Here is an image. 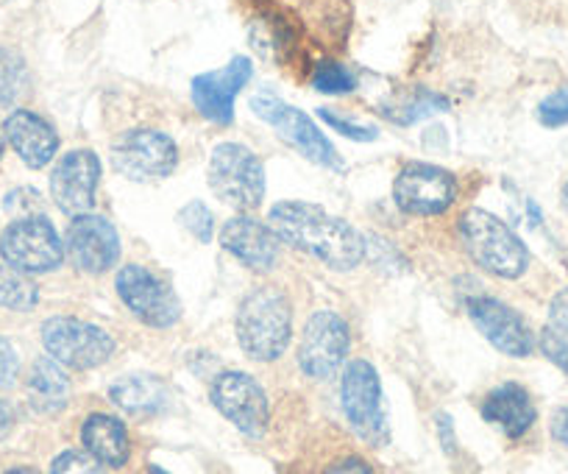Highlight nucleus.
I'll use <instances>...</instances> for the list:
<instances>
[{"instance_id": "nucleus-1", "label": "nucleus", "mask_w": 568, "mask_h": 474, "mask_svg": "<svg viewBox=\"0 0 568 474\" xmlns=\"http://www.w3.org/2000/svg\"><path fill=\"white\" fill-rule=\"evenodd\" d=\"M267 226L278 234L284 246L310 254L335 271L357 269L365 258L363 234L318 204L282 201L267 215Z\"/></svg>"}, {"instance_id": "nucleus-2", "label": "nucleus", "mask_w": 568, "mask_h": 474, "mask_svg": "<svg viewBox=\"0 0 568 474\" xmlns=\"http://www.w3.org/2000/svg\"><path fill=\"white\" fill-rule=\"evenodd\" d=\"M234 330L248 357L260 363L278 361L293 335L291 302L276 288H254L240 302Z\"/></svg>"}, {"instance_id": "nucleus-3", "label": "nucleus", "mask_w": 568, "mask_h": 474, "mask_svg": "<svg viewBox=\"0 0 568 474\" xmlns=\"http://www.w3.org/2000/svg\"><path fill=\"white\" fill-rule=\"evenodd\" d=\"M460 241L468 258L499 280H518L527 271V246L494 212L468 210L460 218Z\"/></svg>"}, {"instance_id": "nucleus-4", "label": "nucleus", "mask_w": 568, "mask_h": 474, "mask_svg": "<svg viewBox=\"0 0 568 474\" xmlns=\"http://www.w3.org/2000/svg\"><path fill=\"white\" fill-rule=\"evenodd\" d=\"M248 107L260 121H265L284 143L293 145L310 162H315L321 168H332V171H343V157L337 154L335 145L315 127V121L307 112L291 107V103H284L273 92H256L248 101Z\"/></svg>"}, {"instance_id": "nucleus-5", "label": "nucleus", "mask_w": 568, "mask_h": 474, "mask_svg": "<svg viewBox=\"0 0 568 474\" xmlns=\"http://www.w3.org/2000/svg\"><path fill=\"white\" fill-rule=\"evenodd\" d=\"M210 188L234 210H256L265 199V168L251 149L221 143L210 157Z\"/></svg>"}, {"instance_id": "nucleus-6", "label": "nucleus", "mask_w": 568, "mask_h": 474, "mask_svg": "<svg viewBox=\"0 0 568 474\" xmlns=\"http://www.w3.org/2000/svg\"><path fill=\"white\" fill-rule=\"evenodd\" d=\"M341 402L354 433L371 446H382L390 435L387 430L385 396L376 369L368 361H352L343 372Z\"/></svg>"}, {"instance_id": "nucleus-7", "label": "nucleus", "mask_w": 568, "mask_h": 474, "mask_svg": "<svg viewBox=\"0 0 568 474\" xmlns=\"http://www.w3.org/2000/svg\"><path fill=\"white\" fill-rule=\"evenodd\" d=\"M42 346L59 366L79 372L103 366L114 352V341L106 330L70 315H57L42 324Z\"/></svg>"}, {"instance_id": "nucleus-8", "label": "nucleus", "mask_w": 568, "mask_h": 474, "mask_svg": "<svg viewBox=\"0 0 568 474\" xmlns=\"http://www.w3.org/2000/svg\"><path fill=\"white\" fill-rule=\"evenodd\" d=\"M0 258L23 274H45L62 265L64 243L45 215L18 218L0 234Z\"/></svg>"}, {"instance_id": "nucleus-9", "label": "nucleus", "mask_w": 568, "mask_h": 474, "mask_svg": "<svg viewBox=\"0 0 568 474\" xmlns=\"http://www.w3.org/2000/svg\"><path fill=\"white\" fill-rule=\"evenodd\" d=\"M179 149L168 134L156 129H134L114 140L112 165L131 182H154L176 171Z\"/></svg>"}, {"instance_id": "nucleus-10", "label": "nucleus", "mask_w": 568, "mask_h": 474, "mask_svg": "<svg viewBox=\"0 0 568 474\" xmlns=\"http://www.w3.org/2000/svg\"><path fill=\"white\" fill-rule=\"evenodd\" d=\"M114 288H118L120 302L142 324L165 330L182 319V304H179L176 293L154 271L142 269V265H125V269H120Z\"/></svg>"}, {"instance_id": "nucleus-11", "label": "nucleus", "mask_w": 568, "mask_h": 474, "mask_svg": "<svg viewBox=\"0 0 568 474\" xmlns=\"http://www.w3.org/2000/svg\"><path fill=\"white\" fill-rule=\"evenodd\" d=\"M457 195V179L446 168L407 162L393 182V201L407 215H440Z\"/></svg>"}, {"instance_id": "nucleus-12", "label": "nucleus", "mask_w": 568, "mask_h": 474, "mask_svg": "<svg viewBox=\"0 0 568 474\" xmlns=\"http://www.w3.org/2000/svg\"><path fill=\"white\" fill-rule=\"evenodd\" d=\"M352 332L337 313L321 310L307 321L298 346V366L307 377L329 380L346 363Z\"/></svg>"}, {"instance_id": "nucleus-13", "label": "nucleus", "mask_w": 568, "mask_h": 474, "mask_svg": "<svg viewBox=\"0 0 568 474\" xmlns=\"http://www.w3.org/2000/svg\"><path fill=\"white\" fill-rule=\"evenodd\" d=\"M212 405L248 438H260L267 430V396L251 374L223 372L212 383Z\"/></svg>"}, {"instance_id": "nucleus-14", "label": "nucleus", "mask_w": 568, "mask_h": 474, "mask_svg": "<svg viewBox=\"0 0 568 474\" xmlns=\"http://www.w3.org/2000/svg\"><path fill=\"white\" fill-rule=\"evenodd\" d=\"M64 258L81 274H106L120 258V238L101 215H75L64 234Z\"/></svg>"}, {"instance_id": "nucleus-15", "label": "nucleus", "mask_w": 568, "mask_h": 474, "mask_svg": "<svg viewBox=\"0 0 568 474\" xmlns=\"http://www.w3.org/2000/svg\"><path fill=\"white\" fill-rule=\"evenodd\" d=\"M251 73H254L251 59L234 57L226 68L195 75L190 84L195 109L215 127H229L234 121V98L248 84Z\"/></svg>"}, {"instance_id": "nucleus-16", "label": "nucleus", "mask_w": 568, "mask_h": 474, "mask_svg": "<svg viewBox=\"0 0 568 474\" xmlns=\"http://www.w3.org/2000/svg\"><path fill=\"white\" fill-rule=\"evenodd\" d=\"M466 310L474 326L485 335V341L494 349H499L501 354H510V357H529L532 354V330L505 302L490 296H474L466 302Z\"/></svg>"}, {"instance_id": "nucleus-17", "label": "nucleus", "mask_w": 568, "mask_h": 474, "mask_svg": "<svg viewBox=\"0 0 568 474\" xmlns=\"http://www.w3.org/2000/svg\"><path fill=\"white\" fill-rule=\"evenodd\" d=\"M101 179V160L92 151L79 149L64 154L51 171V195L68 215H87L95 206V190Z\"/></svg>"}, {"instance_id": "nucleus-18", "label": "nucleus", "mask_w": 568, "mask_h": 474, "mask_svg": "<svg viewBox=\"0 0 568 474\" xmlns=\"http://www.w3.org/2000/svg\"><path fill=\"white\" fill-rule=\"evenodd\" d=\"M221 246L232 254L234 260L245 265V269L265 274L278 263L282 254V241L267 223L254 221L248 215L229 218L221 229Z\"/></svg>"}, {"instance_id": "nucleus-19", "label": "nucleus", "mask_w": 568, "mask_h": 474, "mask_svg": "<svg viewBox=\"0 0 568 474\" xmlns=\"http://www.w3.org/2000/svg\"><path fill=\"white\" fill-rule=\"evenodd\" d=\"M3 138L18 151L20 160L34 171L45 168L59 151L57 129L29 109H18V112L9 114L7 123H3Z\"/></svg>"}, {"instance_id": "nucleus-20", "label": "nucleus", "mask_w": 568, "mask_h": 474, "mask_svg": "<svg viewBox=\"0 0 568 474\" xmlns=\"http://www.w3.org/2000/svg\"><path fill=\"white\" fill-rule=\"evenodd\" d=\"M535 402L529 391L518 383H505L483 400V418L499 427L507 438H521L535 424Z\"/></svg>"}, {"instance_id": "nucleus-21", "label": "nucleus", "mask_w": 568, "mask_h": 474, "mask_svg": "<svg viewBox=\"0 0 568 474\" xmlns=\"http://www.w3.org/2000/svg\"><path fill=\"white\" fill-rule=\"evenodd\" d=\"M81 444L98 463L109 468H120L129 463V433H125L120 418L106 416V413H92L87 418L84 427H81Z\"/></svg>"}, {"instance_id": "nucleus-22", "label": "nucleus", "mask_w": 568, "mask_h": 474, "mask_svg": "<svg viewBox=\"0 0 568 474\" xmlns=\"http://www.w3.org/2000/svg\"><path fill=\"white\" fill-rule=\"evenodd\" d=\"M114 405L125 413H134V416H149V413L165 411L168 400V385L162 383L154 374H129V377L114 380L112 389H109Z\"/></svg>"}, {"instance_id": "nucleus-23", "label": "nucleus", "mask_w": 568, "mask_h": 474, "mask_svg": "<svg viewBox=\"0 0 568 474\" xmlns=\"http://www.w3.org/2000/svg\"><path fill=\"white\" fill-rule=\"evenodd\" d=\"M26 391H29L31 407L42 416H51V413L64 411V405H68L70 380L53 357H40L31 366Z\"/></svg>"}, {"instance_id": "nucleus-24", "label": "nucleus", "mask_w": 568, "mask_h": 474, "mask_svg": "<svg viewBox=\"0 0 568 474\" xmlns=\"http://www.w3.org/2000/svg\"><path fill=\"white\" fill-rule=\"evenodd\" d=\"M37 302H40V291L34 280L12 265H0V307L26 313V310H34Z\"/></svg>"}, {"instance_id": "nucleus-25", "label": "nucleus", "mask_w": 568, "mask_h": 474, "mask_svg": "<svg viewBox=\"0 0 568 474\" xmlns=\"http://www.w3.org/2000/svg\"><path fill=\"white\" fill-rule=\"evenodd\" d=\"M29 92V68L9 48H0V103H14Z\"/></svg>"}, {"instance_id": "nucleus-26", "label": "nucleus", "mask_w": 568, "mask_h": 474, "mask_svg": "<svg viewBox=\"0 0 568 474\" xmlns=\"http://www.w3.org/2000/svg\"><path fill=\"white\" fill-rule=\"evenodd\" d=\"M313 84L315 90L324 92V95H346V92L357 90V75L348 68H343L341 62L324 59V62L315 68Z\"/></svg>"}, {"instance_id": "nucleus-27", "label": "nucleus", "mask_w": 568, "mask_h": 474, "mask_svg": "<svg viewBox=\"0 0 568 474\" xmlns=\"http://www.w3.org/2000/svg\"><path fill=\"white\" fill-rule=\"evenodd\" d=\"M179 221H182V226L201 243H210L212 234H215V215H212L210 206H206L204 201H190V204L179 212Z\"/></svg>"}, {"instance_id": "nucleus-28", "label": "nucleus", "mask_w": 568, "mask_h": 474, "mask_svg": "<svg viewBox=\"0 0 568 474\" xmlns=\"http://www.w3.org/2000/svg\"><path fill=\"white\" fill-rule=\"evenodd\" d=\"M51 474H106L103 463H98L90 452L64 450L57 461L51 463Z\"/></svg>"}, {"instance_id": "nucleus-29", "label": "nucleus", "mask_w": 568, "mask_h": 474, "mask_svg": "<svg viewBox=\"0 0 568 474\" xmlns=\"http://www.w3.org/2000/svg\"><path fill=\"white\" fill-rule=\"evenodd\" d=\"M538 121L549 129L568 127V84L546 95L538 107Z\"/></svg>"}, {"instance_id": "nucleus-30", "label": "nucleus", "mask_w": 568, "mask_h": 474, "mask_svg": "<svg viewBox=\"0 0 568 474\" xmlns=\"http://www.w3.org/2000/svg\"><path fill=\"white\" fill-rule=\"evenodd\" d=\"M321 118H324L326 127H332L335 132H341L343 138L348 140H357V143H371V140L376 138V127H368V123H357V121H348V118H343V114L337 112H329V109H321Z\"/></svg>"}, {"instance_id": "nucleus-31", "label": "nucleus", "mask_w": 568, "mask_h": 474, "mask_svg": "<svg viewBox=\"0 0 568 474\" xmlns=\"http://www.w3.org/2000/svg\"><path fill=\"white\" fill-rule=\"evenodd\" d=\"M538 346H540V352H544L546 361L555 363V366L568 377V337L562 335V332L546 326L538 337Z\"/></svg>"}, {"instance_id": "nucleus-32", "label": "nucleus", "mask_w": 568, "mask_h": 474, "mask_svg": "<svg viewBox=\"0 0 568 474\" xmlns=\"http://www.w3.org/2000/svg\"><path fill=\"white\" fill-rule=\"evenodd\" d=\"M7 210L18 212L20 218H31V215H42V195L31 188H20L14 193L7 195Z\"/></svg>"}, {"instance_id": "nucleus-33", "label": "nucleus", "mask_w": 568, "mask_h": 474, "mask_svg": "<svg viewBox=\"0 0 568 474\" xmlns=\"http://www.w3.org/2000/svg\"><path fill=\"white\" fill-rule=\"evenodd\" d=\"M18 377H20L18 349H14L7 337H0V389L14 385L18 383Z\"/></svg>"}, {"instance_id": "nucleus-34", "label": "nucleus", "mask_w": 568, "mask_h": 474, "mask_svg": "<svg viewBox=\"0 0 568 474\" xmlns=\"http://www.w3.org/2000/svg\"><path fill=\"white\" fill-rule=\"evenodd\" d=\"M549 324L551 330L562 332V335H568V288H562L560 293H557L555 299H551L549 304Z\"/></svg>"}, {"instance_id": "nucleus-35", "label": "nucleus", "mask_w": 568, "mask_h": 474, "mask_svg": "<svg viewBox=\"0 0 568 474\" xmlns=\"http://www.w3.org/2000/svg\"><path fill=\"white\" fill-rule=\"evenodd\" d=\"M324 474H374L363 457H343V461L332 463Z\"/></svg>"}, {"instance_id": "nucleus-36", "label": "nucleus", "mask_w": 568, "mask_h": 474, "mask_svg": "<svg viewBox=\"0 0 568 474\" xmlns=\"http://www.w3.org/2000/svg\"><path fill=\"white\" fill-rule=\"evenodd\" d=\"M438 435H440V444H444V450L449 452V455H455L457 452V441H455V427H452V418L446 416H438Z\"/></svg>"}, {"instance_id": "nucleus-37", "label": "nucleus", "mask_w": 568, "mask_h": 474, "mask_svg": "<svg viewBox=\"0 0 568 474\" xmlns=\"http://www.w3.org/2000/svg\"><path fill=\"white\" fill-rule=\"evenodd\" d=\"M551 438L568 446V407H560V411H555V416H551Z\"/></svg>"}, {"instance_id": "nucleus-38", "label": "nucleus", "mask_w": 568, "mask_h": 474, "mask_svg": "<svg viewBox=\"0 0 568 474\" xmlns=\"http://www.w3.org/2000/svg\"><path fill=\"white\" fill-rule=\"evenodd\" d=\"M12 427H14V413H12V407H9L7 402L0 400V441L7 438L9 433H12Z\"/></svg>"}, {"instance_id": "nucleus-39", "label": "nucleus", "mask_w": 568, "mask_h": 474, "mask_svg": "<svg viewBox=\"0 0 568 474\" xmlns=\"http://www.w3.org/2000/svg\"><path fill=\"white\" fill-rule=\"evenodd\" d=\"M7 474H40V472H37V468H31V466H20V468H9Z\"/></svg>"}, {"instance_id": "nucleus-40", "label": "nucleus", "mask_w": 568, "mask_h": 474, "mask_svg": "<svg viewBox=\"0 0 568 474\" xmlns=\"http://www.w3.org/2000/svg\"><path fill=\"white\" fill-rule=\"evenodd\" d=\"M560 201H562V206H566V212H568V182L562 184V193H560Z\"/></svg>"}, {"instance_id": "nucleus-41", "label": "nucleus", "mask_w": 568, "mask_h": 474, "mask_svg": "<svg viewBox=\"0 0 568 474\" xmlns=\"http://www.w3.org/2000/svg\"><path fill=\"white\" fill-rule=\"evenodd\" d=\"M3 145H7V138H3V129H0V157H3Z\"/></svg>"}, {"instance_id": "nucleus-42", "label": "nucleus", "mask_w": 568, "mask_h": 474, "mask_svg": "<svg viewBox=\"0 0 568 474\" xmlns=\"http://www.w3.org/2000/svg\"><path fill=\"white\" fill-rule=\"evenodd\" d=\"M151 474H168L165 468H160V466H151Z\"/></svg>"}]
</instances>
